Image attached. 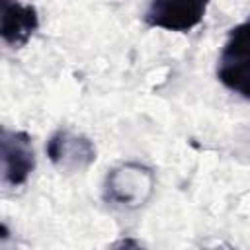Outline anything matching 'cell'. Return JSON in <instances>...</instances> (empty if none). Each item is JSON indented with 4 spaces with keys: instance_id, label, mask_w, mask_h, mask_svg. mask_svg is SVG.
I'll return each instance as SVG.
<instances>
[{
    "instance_id": "obj_2",
    "label": "cell",
    "mask_w": 250,
    "mask_h": 250,
    "mask_svg": "<svg viewBox=\"0 0 250 250\" xmlns=\"http://www.w3.org/2000/svg\"><path fill=\"white\" fill-rule=\"evenodd\" d=\"M211 0H150L145 23L150 27L188 33L201 23Z\"/></svg>"
},
{
    "instance_id": "obj_3",
    "label": "cell",
    "mask_w": 250,
    "mask_h": 250,
    "mask_svg": "<svg viewBox=\"0 0 250 250\" xmlns=\"http://www.w3.org/2000/svg\"><path fill=\"white\" fill-rule=\"evenodd\" d=\"M0 148H2V182L12 188L25 184L35 168V152H33L31 137L23 131H10L4 127L0 135Z\"/></svg>"
},
{
    "instance_id": "obj_4",
    "label": "cell",
    "mask_w": 250,
    "mask_h": 250,
    "mask_svg": "<svg viewBox=\"0 0 250 250\" xmlns=\"http://www.w3.org/2000/svg\"><path fill=\"white\" fill-rule=\"evenodd\" d=\"M152 186L154 176L148 168L127 162L107 174L105 197L123 205H143V201L150 195Z\"/></svg>"
},
{
    "instance_id": "obj_1",
    "label": "cell",
    "mask_w": 250,
    "mask_h": 250,
    "mask_svg": "<svg viewBox=\"0 0 250 250\" xmlns=\"http://www.w3.org/2000/svg\"><path fill=\"white\" fill-rule=\"evenodd\" d=\"M219 82L250 102V20L234 25L217 61Z\"/></svg>"
},
{
    "instance_id": "obj_6",
    "label": "cell",
    "mask_w": 250,
    "mask_h": 250,
    "mask_svg": "<svg viewBox=\"0 0 250 250\" xmlns=\"http://www.w3.org/2000/svg\"><path fill=\"white\" fill-rule=\"evenodd\" d=\"M0 35L10 47H23L39 27L37 10L20 0H0Z\"/></svg>"
},
{
    "instance_id": "obj_5",
    "label": "cell",
    "mask_w": 250,
    "mask_h": 250,
    "mask_svg": "<svg viewBox=\"0 0 250 250\" xmlns=\"http://www.w3.org/2000/svg\"><path fill=\"white\" fill-rule=\"evenodd\" d=\"M45 150H47L49 160L55 166L68 170V172L82 170L96 160L94 145L86 137L74 135L70 131H57L49 139Z\"/></svg>"
}]
</instances>
